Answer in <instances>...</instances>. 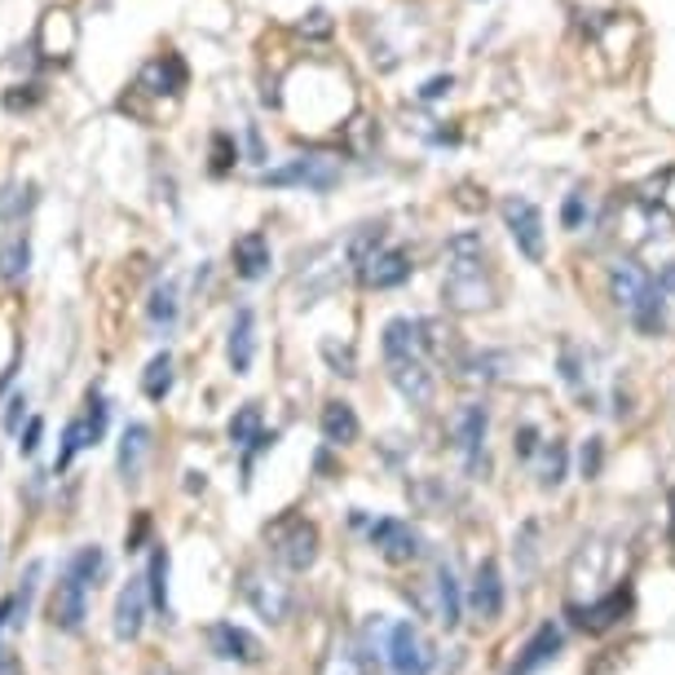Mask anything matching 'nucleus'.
<instances>
[{
    "label": "nucleus",
    "instance_id": "f257e3e1",
    "mask_svg": "<svg viewBox=\"0 0 675 675\" xmlns=\"http://www.w3.org/2000/svg\"><path fill=\"white\" fill-rule=\"evenodd\" d=\"M442 297L450 310L459 314H472V310H486L495 301V288H490V274H486V243L481 235L464 230L446 243V279H442Z\"/></svg>",
    "mask_w": 675,
    "mask_h": 675
},
{
    "label": "nucleus",
    "instance_id": "f03ea898",
    "mask_svg": "<svg viewBox=\"0 0 675 675\" xmlns=\"http://www.w3.org/2000/svg\"><path fill=\"white\" fill-rule=\"evenodd\" d=\"M610 297H614V305L627 314V323L636 332L658 336L667 328V292L658 288V279L641 261H632V257L614 261V270H610Z\"/></svg>",
    "mask_w": 675,
    "mask_h": 675
},
{
    "label": "nucleus",
    "instance_id": "7ed1b4c3",
    "mask_svg": "<svg viewBox=\"0 0 675 675\" xmlns=\"http://www.w3.org/2000/svg\"><path fill=\"white\" fill-rule=\"evenodd\" d=\"M380 658L388 663V672L393 675H433V667H437V650L428 645V636H424L415 623H393V627H384Z\"/></svg>",
    "mask_w": 675,
    "mask_h": 675
},
{
    "label": "nucleus",
    "instance_id": "20e7f679",
    "mask_svg": "<svg viewBox=\"0 0 675 675\" xmlns=\"http://www.w3.org/2000/svg\"><path fill=\"white\" fill-rule=\"evenodd\" d=\"M336 181H340V164L332 155H297V159L261 173V186H279V190L297 186V190H314V195H328Z\"/></svg>",
    "mask_w": 675,
    "mask_h": 675
},
{
    "label": "nucleus",
    "instance_id": "39448f33",
    "mask_svg": "<svg viewBox=\"0 0 675 675\" xmlns=\"http://www.w3.org/2000/svg\"><path fill=\"white\" fill-rule=\"evenodd\" d=\"M270 543H274V557L297 574H305L319 561V526L305 517H283L270 530Z\"/></svg>",
    "mask_w": 675,
    "mask_h": 675
},
{
    "label": "nucleus",
    "instance_id": "423d86ee",
    "mask_svg": "<svg viewBox=\"0 0 675 675\" xmlns=\"http://www.w3.org/2000/svg\"><path fill=\"white\" fill-rule=\"evenodd\" d=\"M503 226L526 261H543V212L530 199H521V195L503 199Z\"/></svg>",
    "mask_w": 675,
    "mask_h": 675
},
{
    "label": "nucleus",
    "instance_id": "0eeeda50",
    "mask_svg": "<svg viewBox=\"0 0 675 675\" xmlns=\"http://www.w3.org/2000/svg\"><path fill=\"white\" fill-rule=\"evenodd\" d=\"M243 596H248V605H252L266 623H283V619L292 614V588H288L279 574L248 570V574H243Z\"/></svg>",
    "mask_w": 675,
    "mask_h": 675
},
{
    "label": "nucleus",
    "instance_id": "6e6552de",
    "mask_svg": "<svg viewBox=\"0 0 675 675\" xmlns=\"http://www.w3.org/2000/svg\"><path fill=\"white\" fill-rule=\"evenodd\" d=\"M89 583H80L75 574H66L62 570V579H58V588H53V596H49V623L58 627V632H66V636H75L80 627H84V619H89Z\"/></svg>",
    "mask_w": 675,
    "mask_h": 675
},
{
    "label": "nucleus",
    "instance_id": "1a4fd4ad",
    "mask_svg": "<svg viewBox=\"0 0 675 675\" xmlns=\"http://www.w3.org/2000/svg\"><path fill=\"white\" fill-rule=\"evenodd\" d=\"M486 433H490V411L481 402H468L455 415V446H459L468 472H481L486 468Z\"/></svg>",
    "mask_w": 675,
    "mask_h": 675
},
{
    "label": "nucleus",
    "instance_id": "9d476101",
    "mask_svg": "<svg viewBox=\"0 0 675 675\" xmlns=\"http://www.w3.org/2000/svg\"><path fill=\"white\" fill-rule=\"evenodd\" d=\"M371 543H375V552H380L384 561H393V565L415 561V557L424 552L419 530H415L411 521H397V517H380V521L371 526Z\"/></svg>",
    "mask_w": 675,
    "mask_h": 675
},
{
    "label": "nucleus",
    "instance_id": "9b49d317",
    "mask_svg": "<svg viewBox=\"0 0 675 675\" xmlns=\"http://www.w3.org/2000/svg\"><path fill=\"white\" fill-rule=\"evenodd\" d=\"M411 252H402V248H380L362 270H357V279L366 283V288H375V292H388V288H402L406 279H411Z\"/></svg>",
    "mask_w": 675,
    "mask_h": 675
},
{
    "label": "nucleus",
    "instance_id": "f8f14e48",
    "mask_svg": "<svg viewBox=\"0 0 675 675\" xmlns=\"http://www.w3.org/2000/svg\"><path fill=\"white\" fill-rule=\"evenodd\" d=\"M146 601H150L146 579H128V588L115 601V619H111L115 641H137L142 636V627H146Z\"/></svg>",
    "mask_w": 675,
    "mask_h": 675
},
{
    "label": "nucleus",
    "instance_id": "ddd939ff",
    "mask_svg": "<svg viewBox=\"0 0 675 675\" xmlns=\"http://www.w3.org/2000/svg\"><path fill=\"white\" fill-rule=\"evenodd\" d=\"M627 610H632V592H627V588H619V592H610L605 601H592V605H570V619H574V627H583V632L601 636V632L619 627Z\"/></svg>",
    "mask_w": 675,
    "mask_h": 675
},
{
    "label": "nucleus",
    "instance_id": "4468645a",
    "mask_svg": "<svg viewBox=\"0 0 675 675\" xmlns=\"http://www.w3.org/2000/svg\"><path fill=\"white\" fill-rule=\"evenodd\" d=\"M208 645H212L217 658H226V663H243V667H257V663L266 658L261 641H257L248 627H235V623H217V627L208 632Z\"/></svg>",
    "mask_w": 675,
    "mask_h": 675
},
{
    "label": "nucleus",
    "instance_id": "2eb2a0df",
    "mask_svg": "<svg viewBox=\"0 0 675 675\" xmlns=\"http://www.w3.org/2000/svg\"><path fill=\"white\" fill-rule=\"evenodd\" d=\"M468 610L481 619V623H495L503 614V574L495 561H481L477 574H472V588H468Z\"/></svg>",
    "mask_w": 675,
    "mask_h": 675
},
{
    "label": "nucleus",
    "instance_id": "dca6fc26",
    "mask_svg": "<svg viewBox=\"0 0 675 675\" xmlns=\"http://www.w3.org/2000/svg\"><path fill=\"white\" fill-rule=\"evenodd\" d=\"M230 261H235V274L239 279H248V283H257V279H266L270 274V239L261 235V230H248L243 239H235V248H230Z\"/></svg>",
    "mask_w": 675,
    "mask_h": 675
},
{
    "label": "nucleus",
    "instance_id": "f3484780",
    "mask_svg": "<svg viewBox=\"0 0 675 675\" xmlns=\"http://www.w3.org/2000/svg\"><path fill=\"white\" fill-rule=\"evenodd\" d=\"M150 424H128L124 428V437H120V477L128 481V486H137L142 481V472H146V459H150Z\"/></svg>",
    "mask_w": 675,
    "mask_h": 675
},
{
    "label": "nucleus",
    "instance_id": "a211bd4d",
    "mask_svg": "<svg viewBox=\"0 0 675 675\" xmlns=\"http://www.w3.org/2000/svg\"><path fill=\"white\" fill-rule=\"evenodd\" d=\"M428 592H433V619H437L442 627H459V614H464V592H459V579H455V570H450V565H437V570H433Z\"/></svg>",
    "mask_w": 675,
    "mask_h": 675
},
{
    "label": "nucleus",
    "instance_id": "6ab92c4d",
    "mask_svg": "<svg viewBox=\"0 0 675 675\" xmlns=\"http://www.w3.org/2000/svg\"><path fill=\"white\" fill-rule=\"evenodd\" d=\"M137 89H142V93H155V97L181 93V89H186V66H181V58H177V53L150 58V62L142 66V75H137Z\"/></svg>",
    "mask_w": 675,
    "mask_h": 675
},
{
    "label": "nucleus",
    "instance_id": "aec40b11",
    "mask_svg": "<svg viewBox=\"0 0 675 675\" xmlns=\"http://www.w3.org/2000/svg\"><path fill=\"white\" fill-rule=\"evenodd\" d=\"M561 654V627H552V623H543L534 636H530V645L521 650V658H517V667L508 675H534L539 667H548L552 658Z\"/></svg>",
    "mask_w": 675,
    "mask_h": 675
},
{
    "label": "nucleus",
    "instance_id": "412c9836",
    "mask_svg": "<svg viewBox=\"0 0 675 675\" xmlns=\"http://www.w3.org/2000/svg\"><path fill=\"white\" fill-rule=\"evenodd\" d=\"M319 428H323V442H328V446H353V442H357V433H362L357 411H353L349 402H328V406H323Z\"/></svg>",
    "mask_w": 675,
    "mask_h": 675
},
{
    "label": "nucleus",
    "instance_id": "4be33fe9",
    "mask_svg": "<svg viewBox=\"0 0 675 675\" xmlns=\"http://www.w3.org/2000/svg\"><path fill=\"white\" fill-rule=\"evenodd\" d=\"M230 366L243 375L252 366V353H257V314L252 310H239L235 323H230Z\"/></svg>",
    "mask_w": 675,
    "mask_h": 675
},
{
    "label": "nucleus",
    "instance_id": "5701e85b",
    "mask_svg": "<svg viewBox=\"0 0 675 675\" xmlns=\"http://www.w3.org/2000/svg\"><path fill=\"white\" fill-rule=\"evenodd\" d=\"M66 574H75L80 583H89L93 592L106 583V574H111V561H106V552L97 548V543H84V548H75V557L66 561Z\"/></svg>",
    "mask_w": 675,
    "mask_h": 675
},
{
    "label": "nucleus",
    "instance_id": "b1692460",
    "mask_svg": "<svg viewBox=\"0 0 675 675\" xmlns=\"http://www.w3.org/2000/svg\"><path fill=\"white\" fill-rule=\"evenodd\" d=\"M27 266H31V243H27V235H22V230L4 235V239H0V279L13 283V279L27 274Z\"/></svg>",
    "mask_w": 675,
    "mask_h": 675
},
{
    "label": "nucleus",
    "instance_id": "393cba45",
    "mask_svg": "<svg viewBox=\"0 0 675 675\" xmlns=\"http://www.w3.org/2000/svg\"><path fill=\"white\" fill-rule=\"evenodd\" d=\"M35 208V181H9L0 190V221L13 226L18 217H27Z\"/></svg>",
    "mask_w": 675,
    "mask_h": 675
},
{
    "label": "nucleus",
    "instance_id": "a878e982",
    "mask_svg": "<svg viewBox=\"0 0 675 675\" xmlns=\"http://www.w3.org/2000/svg\"><path fill=\"white\" fill-rule=\"evenodd\" d=\"M168 388H173V353H155L150 366H146V375H142V393L150 402H164Z\"/></svg>",
    "mask_w": 675,
    "mask_h": 675
},
{
    "label": "nucleus",
    "instance_id": "bb28decb",
    "mask_svg": "<svg viewBox=\"0 0 675 675\" xmlns=\"http://www.w3.org/2000/svg\"><path fill=\"white\" fill-rule=\"evenodd\" d=\"M319 675H366V658H362V650H357L353 641H344V645H336V650L323 658Z\"/></svg>",
    "mask_w": 675,
    "mask_h": 675
},
{
    "label": "nucleus",
    "instance_id": "cd10ccee",
    "mask_svg": "<svg viewBox=\"0 0 675 675\" xmlns=\"http://www.w3.org/2000/svg\"><path fill=\"white\" fill-rule=\"evenodd\" d=\"M266 428H261V406L257 402H248V406H239V415L230 419V442L235 446H257V437H261Z\"/></svg>",
    "mask_w": 675,
    "mask_h": 675
},
{
    "label": "nucleus",
    "instance_id": "c85d7f7f",
    "mask_svg": "<svg viewBox=\"0 0 675 675\" xmlns=\"http://www.w3.org/2000/svg\"><path fill=\"white\" fill-rule=\"evenodd\" d=\"M84 446H93V433H89V419L80 415V419H71V424H66V433H62V450H58L53 468L62 472V468H66V464H71V459L84 450Z\"/></svg>",
    "mask_w": 675,
    "mask_h": 675
},
{
    "label": "nucleus",
    "instance_id": "c756f323",
    "mask_svg": "<svg viewBox=\"0 0 675 675\" xmlns=\"http://www.w3.org/2000/svg\"><path fill=\"white\" fill-rule=\"evenodd\" d=\"M146 588H150V605H155L159 614H168V552H164V548H155V557H150Z\"/></svg>",
    "mask_w": 675,
    "mask_h": 675
},
{
    "label": "nucleus",
    "instance_id": "7c9ffc66",
    "mask_svg": "<svg viewBox=\"0 0 675 675\" xmlns=\"http://www.w3.org/2000/svg\"><path fill=\"white\" fill-rule=\"evenodd\" d=\"M565 481V442H543V464H539V486L557 490Z\"/></svg>",
    "mask_w": 675,
    "mask_h": 675
},
{
    "label": "nucleus",
    "instance_id": "2f4dec72",
    "mask_svg": "<svg viewBox=\"0 0 675 675\" xmlns=\"http://www.w3.org/2000/svg\"><path fill=\"white\" fill-rule=\"evenodd\" d=\"M150 323L164 328V332L177 323V283H159L150 292Z\"/></svg>",
    "mask_w": 675,
    "mask_h": 675
},
{
    "label": "nucleus",
    "instance_id": "473e14b6",
    "mask_svg": "<svg viewBox=\"0 0 675 675\" xmlns=\"http://www.w3.org/2000/svg\"><path fill=\"white\" fill-rule=\"evenodd\" d=\"M561 221H565V230H583V221H588V195H583V190H574V195L565 199Z\"/></svg>",
    "mask_w": 675,
    "mask_h": 675
},
{
    "label": "nucleus",
    "instance_id": "72a5a7b5",
    "mask_svg": "<svg viewBox=\"0 0 675 675\" xmlns=\"http://www.w3.org/2000/svg\"><path fill=\"white\" fill-rule=\"evenodd\" d=\"M84 419H89V433H93V446H97L102 433H106V402H102L97 393H89V411H84Z\"/></svg>",
    "mask_w": 675,
    "mask_h": 675
},
{
    "label": "nucleus",
    "instance_id": "f704fd0d",
    "mask_svg": "<svg viewBox=\"0 0 675 675\" xmlns=\"http://www.w3.org/2000/svg\"><path fill=\"white\" fill-rule=\"evenodd\" d=\"M512 450H517V459H534V455H539V428H534V424H526V428L517 433Z\"/></svg>",
    "mask_w": 675,
    "mask_h": 675
},
{
    "label": "nucleus",
    "instance_id": "c9c22d12",
    "mask_svg": "<svg viewBox=\"0 0 675 675\" xmlns=\"http://www.w3.org/2000/svg\"><path fill=\"white\" fill-rule=\"evenodd\" d=\"M212 155H217V159H212V173H226V168H230V159H239V150L230 146V137H226V133L212 142Z\"/></svg>",
    "mask_w": 675,
    "mask_h": 675
},
{
    "label": "nucleus",
    "instance_id": "e433bc0d",
    "mask_svg": "<svg viewBox=\"0 0 675 675\" xmlns=\"http://www.w3.org/2000/svg\"><path fill=\"white\" fill-rule=\"evenodd\" d=\"M601 455H605V450H601V437H592V442L583 446V477H596V472H601Z\"/></svg>",
    "mask_w": 675,
    "mask_h": 675
},
{
    "label": "nucleus",
    "instance_id": "4c0bfd02",
    "mask_svg": "<svg viewBox=\"0 0 675 675\" xmlns=\"http://www.w3.org/2000/svg\"><path fill=\"white\" fill-rule=\"evenodd\" d=\"M22 411H27V397H22V393H13V397H9V411H4V428H9V433H18V428H22Z\"/></svg>",
    "mask_w": 675,
    "mask_h": 675
},
{
    "label": "nucleus",
    "instance_id": "58836bf2",
    "mask_svg": "<svg viewBox=\"0 0 675 675\" xmlns=\"http://www.w3.org/2000/svg\"><path fill=\"white\" fill-rule=\"evenodd\" d=\"M40 437H44V419H31L27 433H22V442H18L22 455H35V450H40Z\"/></svg>",
    "mask_w": 675,
    "mask_h": 675
},
{
    "label": "nucleus",
    "instance_id": "ea45409f",
    "mask_svg": "<svg viewBox=\"0 0 675 675\" xmlns=\"http://www.w3.org/2000/svg\"><path fill=\"white\" fill-rule=\"evenodd\" d=\"M323 353H328V362L336 366V375H353V353H349V349H340L336 353V344H323Z\"/></svg>",
    "mask_w": 675,
    "mask_h": 675
},
{
    "label": "nucleus",
    "instance_id": "a19ab883",
    "mask_svg": "<svg viewBox=\"0 0 675 675\" xmlns=\"http://www.w3.org/2000/svg\"><path fill=\"white\" fill-rule=\"evenodd\" d=\"M446 89H450V75H437V80H428V84L419 89V97H424V102H433V97H442Z\"/></svg>",
    "mask_w": 675,
    "mask_h": 675
},
{
    "label": "nucleus",
    "instance_id": "79ce46f5",
    "mask_svg": "<svg viewBox=\"0 0 675 675\" xmlns=\"http://www.w3.org/2000/svg\"><path fill=\"white\" fill-rule=\"evenodd\" d=\"M658 288H663V292H667V297L675 301V261H672V266H663V270H658Z\"/></svg>",
    "mask_w": 675,
    "mask_h": 675
},
{
    "label": "nucleus",
    "instance_id": "37998d69",
    "mask_svg": "<svg viewBox=\"0 0 675 675\" xmlns=\"http://www.w3.org/2000/svg\"><path fill=\"white\" fill-rule=\"evenodd\" d=\"M0 675H22V672H18V663H13V658H0Z\"/></svg>",
    "mask_w": 675,
    "mask_h": 675
},
{
    "label": "nucleus",
    "instance_id": "c03bdc74",
    "mask_svg": "<svg viewBox=\"0 0 675 675\" xmlns=\"http://www.w3.org/2000/svg\"><path fill=\"white\" fill-rule=\"evenodd\" d=\"M146 675H173V672H168V667H150Z\"/></svg>",
    "mask_w": 675,
    "mask_h": 675
}]
</instances>
